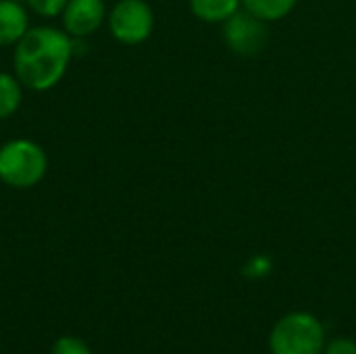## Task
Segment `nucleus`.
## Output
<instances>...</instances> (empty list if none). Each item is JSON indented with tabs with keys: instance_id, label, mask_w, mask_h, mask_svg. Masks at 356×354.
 Wrapping results in <instances>:
<instances>
[{
	"instance_id": "obj_2",
	"label": "nucleus",
	"mask_w": 356,
	"mask_h": 354,
	"mask_svg": "<svg viewBox=\"0 0 356 354\" xmlns=\"http://www.w3.org/2000/svg\"><path fill=\"white\" fill-rule=\"evenodd\" d=\"M48 173V154L29 138H13L0 146V182L13 190H31Z\"/></svg>"
},
{
	"instance_id": "obj_10",
	"label": "nucleus",
	"mask_w": 356,
	"mask_h": 354,
	"mask_svg": "<svg viewBox=\"0 0 356 354\" xmlns=\"http://www.w3.org/2000/svg\"><path fill=\"white\" fill-rule=\"evenodd\" d=\"M296 4L298 0H242V8L265 23H277L286 19Z\"/></svg>"
},
{
	"instance_id": "obj_14",
	"label": "nucleus",
	"mask_w": 356,
	"mask_h": 354,
	"mask_svg": "<svg viewBox=\"0 0 356 354\" xmlns=\"http://www.w3.org/2000/svg\"><path fill=\"white\" fill-rule=\"evenodd\" d=\"M323 354H356V342L350 338H336L325 344Z\"/></svg>"
},
{
	"instance_id": "obj_3",
	"label": "nucleus",
	"mask_w": 356,
	"mask_h": 354,
	"mask_svg": "<svg viewBox=\"0 0 356 354\" xmlns=\"http://www.w3.org/2000/svg\"><path fill=\"white\" fill-rule=\"evenodd\" d=\"M325 344L323 323L305 311L282 317L269 336L271 354H323Z\"/></svg>"
},
{
	"instance_id": "obj_11",
	"label": "nucleus",
	"mask_w": 356,
	"mask_h": 354,
	"mask_svg": "<svg viewBox=\"0 0 356 354\" xmlns=\"http://www.w3.org/2000/svg\"><path fill=\"white\" fill-rule=\"evenodd\" d=\"M29 13H33L40 19H56L60 17L65 4L69 0H23Z\"/></svg>"
},
{
	"instance_id": "obj_13",
	"label": "nucleus",
	"mask_w": 356,
	"mask_h": 354,
	"mask_svg": "<svg viewBox=\"0 0 356 354\" xmlns=\"http://www.w3.org/2000/svg\"><path fill=\"white\" fill-rule=\"evenodd\" d=\"M271 269H273L271 259L259 255V257H252V259L248 261V265L244 267V273H246V277H250V280H261V277H265Z\"/></svg>"
},
{
	"instance_id": "obj_7",
	"label": "nucleus",
	"mask_w": 356,
	"mask_h": 354,
	"mask_svg": "<svg viewBox=\"0 0 356 354\" xmlns=\"http://www.w3.org/2000/svg\"><path fill=\"white\" fill-rule=\"evenodd\" d=\"M31 27L23 0H0V48H13Z\"/></svg>"
},
{
	"instance_id": "obj_8",
	"label": "nucleus",
	"mask_w": 356,
	"mask_h": 354,
	"mask_svg": "<svg viewBox=\"0 0 356 354\" xmlns=\"http://www.w3.org/2000/svg\"><path fill=\"white\" fill-rule=\"evenodd\" d=\"M188 6L198 21L221 25L242 8V0H188Z\"/></svg>"
},
{
	"instance_id": "obj_6",
	"label": "nucleus",
	"mask_w": 356,
	"mask_h": 354,
	"mask_svg": "<svg viewBox=\"0 0 356 354\" xmlns=\"http://www.w3.org/2000/svg\"><path fill=\"white\" fill-rule=\"evenodd\" d=\"M106 2L104 0H69L60 13V27L71 38H90L102 25H106Z\"/></svg>"
},
{
	"instance_id": "obj_1",
	"label": "nucleus",
	"mask_w": 356,
	"mask_h": 354,
	"mask_svg": "<svg viewBox=\"0 0 356 354\" xmlns=\"http://www.w3.org/2000/svg\"><path fill=\"white\" fill-rule=\"evenodd\" d=\"M73 38L54 25H31L13 46V73L29 92H48L60 83L71 58Z\"/></svg>"
},
{
	"instance_id": "obj_9",
	"label": "nucleus",
	"mask_w": 356,
	"mask_h": 354,
	"mask_svg": "<svg viewBox=\"0 0 356 354\" xmlns=\"http://www.w3.org/2000/svg\"><path fill=\"white\" fill-rule=\"evenodd\" d=\"M23 83L15 73L0 71V121L10 119L23 104Z\"/></svg>"
},
{
	"instance_id": "obj_12",
	"label": "nucleus",
	"mask_w": 356,
	"mask_h": 354,
	"mask_svg": "<svg viewBox=\"0 0 356 354\" xmlns=\"http://www.w3.org/2000/svg\"><path fill=\"white\" fill-rule=\"evenodd\" d=\"M50 354H94L90 351V346L75 336H63L52 344Z\"/></svg>"
},
{
	"instance_id": "obj_4",
	"label": "nucleus",
	"mask_w": 356,
	"mask_h": 354,
	"mask_svg": "<svg viewBox=\"0 0 356 354\" xmlns=\"http://www.w3.org/2000/svg\"><path fill=\"white\" fill-rule=\"evenodd\" d=\"M154 10L146 0H117L106 15L108 33L123 46L144 44L154 31Z\"/></svg>"
},
{
	"instance_id": "obj_5",
	"label": "nucleus",
	"mask_w": 356,
	"mask_h": 354,
	"mask_svg": "<svg viewBox=\"0 0 356 354\" xmlns=\"http://www.w3.org/2000/svg\"><path fill=\"white\" fill-rule=\"evenodd\" d=\"M269 23L240 8L225 23H221V38L225 46L244 58L259 56L269 44Z\"/></svg>"
}]
</instances>
